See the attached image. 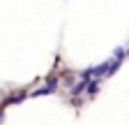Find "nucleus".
<instances>
[{"instance_id": "nucleus-1", "label": "nucleus", "mask_w": 129, "mask_h": 125, "mask_svg": "<svg viewBox=\"0 0 129 125\" xmlns=\"http://www.w3.org/2000/svg\"><path fill=\"white\" fill-rule=\"evenodd\" d=\"M88 88V79H83V81H78L76 86H74V95H78V93H83Z\"/></svg>"}, {"instance_id": "nucleus-3", "label": "nucleus", "mask_w": 129, "mask_h": 125, "mask_svg": "<svg viewBox=\"0 0 129 125\" xmlns=\"http://www.w3.org/2000/svg\"><path fill=\"white\" fill-rule=\"evenodd\" d=\"M122 56H124V51H122V49H115V60H120Z\"/></svg>"}, {"instance_id": "nucleus-4", "label": "nucleus", "mask_w": 129, "mask_h": 125, "mask_svg": "<svg viewBox=\"0 0 129 125\" xmlns=\"http://www.w3.org/2000/svg\"><path fill=\"white\" fill-rule=\"evenodd\" d=\"M127 53H129V51H127Z\"/></svg>"}, {"instance_id": "nucleus-2", "label": "nucleus", "mask_w": 129, "mask_h": 125, "mask_svg": "<svg viewBox=\"0 0 129 125\" xmlns=\"http://www.w3.org/2000/svg\"><path fill=\"white\" fill-rule=\"evenodd\" d=\"M97 84H99V81H97V79H92V81H88V93H90V95H94V93H97V88H99V86H97Z\"/></svg>"}]
</instances>
